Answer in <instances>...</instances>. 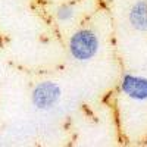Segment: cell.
Wrapping results in <instances>:
<instances>
[{
  "mask_svg": "<svg viewBox=\"0 0 147 147\" xmlns=\"http://www.w3.org/2000/svg\"><path fill=\"white\" fill-rule=\"evenodd\" d=\"M69 55L78 62H88L100 50V38L93 30L81 28L75 31L68 43Z\"/></svg>",
  "mask_w": 147,
  "mask_h": 147,
  "instance_id": "1",
  "label": "cell"
},
{
  "mask_svg": "<svg viewBox=\"0 0 147 147\" xmlns=\"http://www.w3.org/2000/svg\"><path fill=\"white\" fill-rule=\"evenodd\" d=\"M62 96V90L60 87L53 82V81H43L37 84L32 93H31V103L37 110H43V112H49L60 100Z\"/></svg>",
  "mask_w": 147,
  "mask_h": 147,
  "instance_id": "2",
  "label": "cell"
},
{
  "mask_svg": "<svg viewBox=\"0 0 147 147\" xmlns=\"http://www.w3.org/2000/svg\"><path fill=\"white\" fill-rule=\"evenodd\" d=\"M121 91L134 102H147V78L125 74L121 80Z\"/></svg>",
  "mask_w": 147,
  "mask_h": 147,
  "instance_id": "3",
  "label": "cell"
},
{
  "mask_svg": "<svg viewBox=\"0 0 147 147\" xmlns=\"http://www.w3.org/2000/svg\"><path fill=\"white\" fill-rule=\"evenodd\" d=\"M128 21L134 30L147 32V0H137L129 7Z\"/></svg>",
  "mask_w": 147,
  "mask_h": 147,
  "instance_id": "4",
  "label": "cell"
},
{
  "mask_svg": "<svg viewBox=\"0 0 147 147\" xmlns=\"http://www.w3.org/2000/svg\"><path fill=\"white\" fill-rule=\"evenodd\" d=\"M55 15H56V19L59 22L68 24V22H71L74 19V16H75V7H74L72 5H69V3H63V5L57 6Z\"/></svg>",
  "mask_w": 147,
  "mask_h": 147,
  "instance_id": "5",
  "label": "cell"
}]
</instances>
